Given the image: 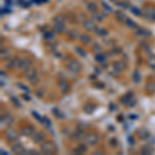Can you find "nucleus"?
I'll list each match as a JSON object with an SVG mask.
<instances>
[{"mask_svg":"<svg viewBox=\"0 0 155 155\" xmlns=\"http://www.w3.org/2000/svg\"><path fill=\"white\" fill-rule=\"evenodd\" d=\"M115 15H116L117 20H119L120 22H125L127 20V17L125 16V13H123L122 12H120V10H117Z\"/></svg>","mask_w":155,"mask_h":155,"instance_id":"5701e85b","label":"nucleus"},{"mask_svg":"<svg viewBox=\"0 0 155 155\" xmlns=\"http://www.w3.org/2000/svg\"><path fill=\"white\" fill-rule=\"evenodd\" d=\"M85 136H86V134H84V132H83L82 130L78 129L76 130L75 133L73 134V138L77 141H82V140H85Z\"/></svg>","mask_w":155,"mask_h":155,"instance_id":"dca6fc26","label":"nucleus"},{"mask_svg":"<svg viewBox=\"0 0 155 155\" xmlns=\"http://www.w3.org/2000/svg\"><path fill=\"white\" fill-rule=\"evenodd\" d=\"M76 52H77V53L81 56V57H86V56H87L85 50H83V49L80 48V47H76Z\"/></svg>","mask_w":155,"mask_h":155,"instance_id":"7c9ffc66","label":"nucleus"},{"mask_svg":"<svg viewBox=\"0 0 155 155\" xmlns=\"http://www.w3.org/2000/svg\"><path fill=\"white\" fill-rule=\"evenodd\" d=\"M32 114H33V116H34L35 118L39 119V121H40V122H44V121H42V117H40V116H39V114H37L35 111H33V112H32Z\"/></svg>","mask_w":155,"mask_h":155,"instance_id":"a19ab883","label":"nucleus"},{"mask_svg":"<svg viewBox=\"0 0 155 155\" xmlns=\"http://www.w3.org/2000/svg\"><path fill=\"white\" fill-rule=\"evenodd\" d=\"M87 150H88V148H87V146L85 145V144H81L80 146H78L76 149H73V153L75 154H84L85 152H87Z\"/></svg>","mask_w":155,"mask_h":155,"instance_id":"2eb2a0df","label":"nucleus"},{"mask_svg":"<svg viewBox=\"0 0 155 155\" xmlns=\"http://www.w3.org/2000/svg\"><path fill=\"white\" fill-rule=\"evenodd\" d=\"M13 118L10 114H4L1 116V125L2 126H8V125L13 124Z\"/></svg>","mask_w":155,"mask_h":155,"instance_id":"9b49d317","label":"nucleus"},{"mask_svg":"<svg viewBox=\"0 0 155 155\" xmlns=\"http://www.w3.org/2000/svg\"><path fill=\"white\" fill-rule=\"evenodd\" d=\"M105 59H107V56L105 54H102V53H97L95 55V60L99 63H105Z\"/></svg>","mask_w":155,"mask_h":155,"instance_id":"b1692460","label":"nucleus"},{"mask_svg":"<svg viewBox=\"0 0 155 155\" xmlns=\"http://www.w3.org/2000/svg\"><path fill=\"white\" fill-rule=\"evenodd\" d=\"M0 57H1L2 60H8L10 57H12V52H10V50H6V49H2L1 50V54H0Z\"/></svg>","mask_w":155,"mask_h":155,"instance_id":"a211bd4d","label":"nucleus"},{"mask_svg":"<svg viewBox=\"0 0 155 155\" xmlns=\"http://www.w3.org/2000/svg\"><path fill=\"white\" fill-rule=\"evenodd\" d=\"M95 32L97 33L98 35H102V36H105V35H108V31H107V29H105V28H96L95 29Z\"/></svg>","mask_w":155,"mask_h":155,"instance_id":"cd10ccee","label":"nucleus"},{"mask_svg":"<svg viewBox=\"0 0 155 155\" xmlns=\"http://www.w3.org/2000/svg\"><path fill=\"white\" fill-rule=\"evenodd\" d=\"M136 133H138V136L141 139V140H148L150 136V132L148 131V129H146V128L139 129Z\"/></svg>","mask_w":155,"mask_h":155,"instance_id":"4468645a","label":"nucleus"},{"mask_svg":"<svg viewBox=\"0 0 155 155\" xmlns=\"http://www.w3.org/2000/svg\"><path fill=\"white\" fill-rule=\"evenodd\" d=\"M5 136L10 142H16L19 139V133L13 128H7L5 130Z\"/></svg>","mask_w":155,"mask_h":155,"instance_id":"20e7f679","label":"nucleus"},{"mask_svg":"<svg viewBox=\"0 0 155 155\" xmlns=\"http://www.w3.org/2000/svg\"><path fill=\"white\" fill-rule=\"evenodd\" d=\"M46 139H47L46 133L42 131H37L32 136L33 142H34L35 144H40V145H42L44 142H46Z\"/></svg>","mask_w":155,"mask_h":155,"instance_id":"39448f33","label":"nucleus"},{"mask_svg":"<svg viewBox=\"0 0 155 155\" xmlns=\"http://www.w3.org/2000/svg\"><path fill=\"white\" fill-rule=\"evenodd\" d=\"M54 22L55 24H65V18L62 15L58 13L54 17Z\"/></svg>","mask_w":155,"mask_h":155,"instance_id":"4be33fe9","label":"nucleus"},{"mask_svg":"<svg viewBox=\"0 0 155 155\" xmlns=\"http://www.w3.org/2000/svg\"><path fill=\"white\" fill-rule=\"evenodd\" d=\"M83 26L88 31H95V29L97 28V26H96L95 24H94V22L91 21V20H84Z\"/></svg>","mask_w":155,"mask_h":155,"instance_id":"f8f14e48","label":"nucleus"},{"mask_svg":"<svg viewBox=\"0 0 155 155\" xmlns=\"http://www.w3.org/2000/svg\"><path fill=\"white\" fill-rule=\"evenodd\" d=\"M17 86L19 87L20 89H22V90H24V91H26V92H29V88H28V87H27L26 85L22 84V83H18Z\"/></svg>","mask_w":155,"mask_h":155,"instance_id":"e433bc0d","label":"nucleus"},{"mask_svg":"<svg viewBox=\"0 0 155 155\" xmlns=\"http://www.w3.org/2000/svg\"><path fill=\"white\" fill-rule=\"evenodd\" d=\"M152 69H153V70L155 71V67H153V68H152Z\"/></svg>","mask_w":155,"mask_h":155,"instance_id":"8fccbe9b","label":"nucleus"},{"mask_svg":"<svg viewBox=\"0 0 155 155\" xmlns=\"http://www.w3.org/2000/svg\"><path fill=\"white\" fill-rule=\"evenodd\" d=\"M54 30L58 33H61L65 30V24H55V28Z\"/></svg>","mask_w":155,"mask_h":155,"instance_id":"bb28decb","label":"nucleus"},{"mask_svg":"<svg viewBox=\"0 0 155 155\" xmlns=\"http://www.w3.org/2000/svg\"><path fill=\"white\" fill-rule=\"evenodd\" d=\"M12 152L15 154H26L28 151L24 148V146L21 143H16L12 146Z\"/></svg>","mask_w":155,"mask_h":155,"instance_id":"0eeeda50","label":"nucleus"},{"mask_svg":"<svg viewBox=\"0 0 155 155\" xmlns=\"http://www.w3.org/2000/svg\"><path fill=\"white\" fill-rule=\"evenodd\" d=\"M110 144H111L113 147H116V146H117V140L115 138H112V140L110 141Z\"/></svg>","mask_w":155,"mask_h":155,"instance_id":"79ce46f5","label":"nucleus"},{"mask_svg":"<svg viewBox=\"0 0 155 155\" xmlns=\"http://www.w3.org/2000/svg\"><path fill=\"white\" fill-rule=\"evenodd\" d=\"M66 67H67V69H68L69 71L77 73H79V71H81V69H82V64H81V62L78 61V60L70 59V60L67 61Z\"/></svg>","mask_w":155,"mask_h":155,"instance_id":"f03ea898","label":"nucleus"},{"mask_svg":"<svg viewBox=\"0 0 155 155\" xmlns=\"http://www.w3.org/2000/svg\"><path fill=\"white\" fill-rule=\"evenodd\" d=\"M98 141H99V138L95 132H89L85 136V142L88 145H96Z\"/></svg>","mask_w":155,"mask_h":155,"instance_id":"7ed1b4c3","label":"nucleus"},{"mask_svg":"<svg viewBox=\"0 0 155 155\" xmlns=\"http://www.w3.org/2000/svg\"><path fill=\"white\" fill-rule=\"evenodd\" d=\"M1 153H2V154H8L7 152H6V151H3V150H1Z\"/></svg>","mask_w":155,"mask_h":155,"instance_id":"09e8293b","label":"nucleus"},{"mask_svg":"<svg viewBox=\"0 0 155 155\" xmlns=\"http://www.w3.org/2000/svg\"><path fill=\"white\" fill-rule=\"evenodd\" d=\"M148 65H149L151 68H153L155 67V55H152L149 57V59H148Z\"/></svg>","mask_w":155,"mask_h":155,"instance_id":"c85d7f7f","label":"nucleus"},{"mask_svg":"<svg viewBox=\"0 0 155 155\" xmlns=\"http://www.w3.org/2000/svg\"><path fill=\"white\" fill-rule=\"evenodd\" d=\"M28 154H39V152L36 150H28Z\"/></svg>","mask_w":155,"mask_h":155,"instance_id":"de8ad7c7","label":"nucleus"},{"mask_svg":"<svg viewBox=\"0 0 155 155\" xmlns=\"http://www.w3.org/2000/svg\"><path fill=\"white\" fill-rule=\"evenodd\" d=\"M22 97H23L24 99H26L27 102H29V100H31L30 95H28V94H23V95H22Z\"/></svg>","mask_w":155,"mask_h":155,"instance_id":"49530a36","label":"nucleus"},{"mask_svg":"<svg viewBox=\"0 0 155 155\" xmlns=\"http://www.w3.org/2000/svg\"><path fill=\"white\" fill-rule=\"evenodd\" d=\"M30 83H31L32 85H36L37 83H39V78H37V76H36V77H35L34 79H32V80L30 81Z\"/></svg>","mask_w":155,"mask_h":155,"instance_id":"37998d69","label":"nucleus"},{"mask_svg":"<svg viewBox=\"0 0 155 155\" xmlns=\"http://www.w3.org/2000/svg\"><path fill=\"white\" fill-rule=\"evenodd\" d=\"M125 23H126V25L129 27V28H136V24L134 23L133 21H132V20H130V19H128V18H127V20L126 21H125Z\"/></svg>","mask_w":155,"mask_h":155,"instance_id":"2f4dec72","label":"nucleus"},{"mask_svg":"<svg viewBox=\"0 0 155 155\" xmlns=\"http://www.w3.org/2000/svg\"><path fill=\"white\" fill-rule=\"evenodd\" d=\"M32 65V61H31L29 58H20L19 60V65H18V67H20V68H27V67L31 66Z\"/></svg>","mask_w":155,"mask_h":155,"instance_id":"ddd939ff","label":"nucleus"},{"mask_svg":"<svg viewBox=\"0 0 155 155\" xmlns=\"http://www.w3.org/2000/svg\"><path fill=\"white\" fill-rule=\"evenodd\" d=\"M93 51L95 52L96 54L99 53V52L102 51V47H100L98 44H94V46H93Z\"/></svg>","mask_w":155,"mask_h":155,"instance_id":"4c0bfd02","label":"nucleus"},{"mask_svg":"<svg viewBox=\"0 0 155 155\" xmlns=\"http://www.w3.org/2000/svg\"><path fill=\"white\" fill-rule=\"evenodd\" d=\"M12 100H13V102H15V103H16V105H17V107H21V105H22V103L20 102L19 100H18V98L15 97V96H13V97H12Z\"/></svg>","mask_w":155,"mask_h":155,"instance_id":"ea45409f","label":"nucleus"},{"mask_svg":"<svg viewBox=\"0 0 155 155\" xmlns=\"http://www.w3.org/2000/svg\"><path fill=\"white\" fill-rule=\"evenodd\" d=\"M141 153L142 154H152L153 153V148L150 147V146H144V147L141 149Z\"/></svg>","mask_w":155,"mask_h":155,"instance_id":"393cba45","label":"nucleus"},{"mask_svg":"<svg viewBox=\"0 0 155 155\" xmlns=\"http://www.w3.org/2000/svg\"><path fill=\"white\" fill-rule=\"evenodd\" d=\"M119 5H121L122 7H124V8H128L129 7V4H127L126 2H120Z\"/></svg>","mask_w":155,"mask_h":155,"instance_id":"a18cd8bd","label":"nucleus"},{"mask_svg":"<svg viewBox=\"0 0 155 155\" xmlns=\"http://www.w3.org/2000/svg\"><path fill=\"white\" fill-rule=\"evenodd\" d=\"M132 13H133L136 16H141L140 10H139L138 8H136V7H132Z\"/></svg>","mask_w":155,"mask_h":155,"instance_id":"c03bdc74","label":"nucleus"},{"mask_svg":"<svg viewBox=\"0 0 155 155\" xmlns=\"http://www.w3.org/2000/svg\"><path fill=\"white\" fill-rule=\"evenodd\" d=\"M141 73H140V71L139 70H134V73H133V81L136 83H140V81H141Z\"/></svg>","mask_w":155,"mask_h":155,"instance_id":"c756f323","label":"nucleus"},{"mask_svg":"<svg viewBox=\"0 0 155 155\" xmlns=\"http://www.w3.org/2000/svg\"><path fill=\"white\" fill-rule=\"evenodd\" d=\"M21 133L23 134V136L30 138V136H32L33 134L35 133L34 127H33L32 125H25V126H23L21 128Z\"/></svg>","mask_w":155,"mask_h":155,"instance_id":"6e6552de","label":"nucleus"},{"mask_svg":"<svg viewBox=\"0 0 155 155\" xmlns=\"http://www.w3.org/2000/svg\"><path fill=\"white\" fill-rule=\"evenodd\" d=\"M94 110H95V105L93 103H86L84 107V112L86 114H92Z\"/></svg>","mask_w":155,"mask_h":155,"instance_id":"aec40b11","label":"nucleus"},{"mask_svg":"<svg viewBox=\"0 0 155 155\" xmlns=\"http://www.w3.org/2000/svg\"><path fill=\"white\" fill-rule=\"evenodd\" d=\"M58 88H59V90L61 91L62 94H66L67 92L70 90V85L65 80H60L58 82Z\"/></svg>","mask_w":155,"mask_h":155,"instance_id":"1a4fd4ad","label":"nucleus"},{"mask_svg":"<svg viewBox=\"0 0 155 155\" xmlns=\"http://www.w3.org/2000/svg\"><path fill=\"white\" fill-rule=\"evenodd\" d=\"M44 39H54V34L52 32H47L44 34Z\"/></svg>","mask_w":155,"mask_h":155,"instance_id":"58836bf2","label":"nucleus"},{"mask_svg":"<svg viewBox=\"0 0 155 155\" xmlns=\"http://www.w3.org/2000/svg\"><path fill=\"white\" fill-rule=\"evenodd\" d=\"M93 19H95V21H102V20L103 19V15L102 13H95L93 15Z\"/></svg>","mask_w":155,"mask_h":155,"instance_id":"72a5a7b5","label":"nucleus"},{"mask_svg":"<svg viewBox=\"0 0 155 155\" xmlns=\"http://www.w3.org/2000/svg\"><path fill=\"white\" fill-rule=\"evenodd\" d=\"M19 60H20L19 57H16V58H13V59H12L7 64H6L7 68L13 69V68H15L16 66H18V65H19Z\"/></svg>","mask_w":155,"mask_h":155,"instance_id":"6ab92c4d","label":"nucleus"},{"mask_svg":"<svg viewBox=\"0 0 155 155\" xmlns=\"http://www.w3.org/2000/svg\"><path fill=\"white\" fill-rule=\"evenodd\" d=\"M139 33L145 35V36H150V35H151V32L148 31L147 29H140V30H139Z\"/></svg>","mask_w":155,"mask_h":155,"instance_id":"f704fd0d","label":"nucleus"},{"mask_svg":"<svg viewBox=\"0 0 155 155\" xmlns=\"http://www.w3.org/2000/svg\"><path fill=\"white\" fill-rule=\"evenodd\" d=\"M79 39H80L81 42H83V44H90L91 42V36L90 35H88L87 33H83V34H80V36H79Z\"/></svg>","mask_w":155,"mask_h":155,"instance_id":"f3484780","label":"nucleus"},{"mask_svg":"<svg viewBox=\"0 0 155 155\" xmlns=\"http://www.w3.org/2000/svg\"><path fill=\"white\" fill-rule=\"evenodd\" d=\"M146 90L149 93H154L155 92V84L153 82H148L146 84Z\"/></svg>","mask_w":155,"mask_h":155,"instance_id":"a878e982","label":"nucleus"},{"mask_svg":"<svg viewBox=\"0 0 155 155\" xmlns=\"http://www.w3.org/2000/svg\"><path fill=\"white\" fill-rule=\"evenodd\" d=\"M40 151L42 153L47 154V155H52V154H56L57 153V147L53 142L51 141H46L42 144L40 146Z\"/></svg>","mask_w":155,"mask_h":155,"instance_id":"f257e3e1","label":"nucleus"},{"mask_svg":"<svg viewBox=\"0 0 155 155\" xmlns=\"http://www.w3.org/2000/svg\"><path fill=\"white\" fill-rule=\"evenodd\" d=\"M68 35L71 37V39H77V37H79V33L75 30V29H73V30H70V31H69V32H68Z\"/></svg>","mask_w":155,"mask_h":155,"instance_id":"473e14b6","label":"nucleus"},{"mask_svg":"<svg viewBox=\"0 0 155 155\" xmlns=\"http://www.w3.org/2000/svg\"><path fill=\"white\" fill-rule=\"evenodd\" d=\"M24 76H25L26 79H28L29 81H31L32 79H34L37 76V70L35 67H33L32 65L29 67H27L25 69V73H24Z\"/></svg>","mask_w":155,"mask_h":155,"instance_id":"423d86ee","label":"nucleus"},{"mask_svg":"<svg viewBox=\"0 0 155 155\" xmlns=\"http://www.w3.org/2000/svg\"><path fill=\"white\" fill-rule=\"evenodd\" d=\"M126 62L123 61V60H118V61H115L113 63V68L114 70L117 71V73H121L123 71L125 68H126Z\"/></svg>","mask_w":155,"mask_h":155,"instance_id":"9d476101","label":"nucleus"},{"mask_svg":"<svg viewBox=\"0 0 155 155\" xmlns=\"http://www.w3.org/2000/svg\"><path fill=\"white\" fill-rule=\"evenodd\" d=\"M53 114L55 116H57L58 118H62V117H63V114H62L58 109H53Z\"/></svg>","mask_w":155,"mask_h":155,"instance_id":"c9c22d12","label":"nucleus"},{"mask_svg":"<svg viewBox=\"0 0 155 155\" xmlns=\"http://www.w3.org/2000/svg\"><path fill=\"white\" fill-rule=\"evenodd\" d=\"M87 10L92 13H97L98 8H97L96 3H94V2H90V3L87 4Z\"/></svg>","mask_w":155,"mask_h":155,"instance_id":"412c9836","label":"nucleus"}]
</instances>
